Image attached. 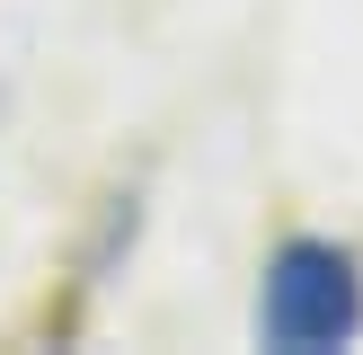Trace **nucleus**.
<instances>
[{"label":"nucleus","instance_id":"nucleus-1","mask_svg":"<svg viewBox=\"0 0 363 355\" xmlns=\"http://www.w3.org/2000/svg\"><path fill=\"white\" fill-rule=\"evenodd\" d=\"M363 329V266L337 240H284L266 258L257 293V337L275 355H328Z\"/></svg>","mask_w":363,"mask_h":355}]
</instances>
